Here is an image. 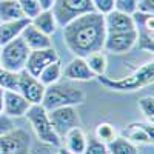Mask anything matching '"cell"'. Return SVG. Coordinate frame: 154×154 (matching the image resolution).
Masks as SVG:
<instances>
[{
  "label": "cell",
  "mask_w": 154,
  "mask_h": 154,
  "mask_svg": "<svg viewBox=\"0 0 154 154\" xmlns=\"http://www.w3.org/2000/svg\"><path fill=\"white\" fill-rule=\"evenodd\" d=\"M105 19L99 12H88L74 19L63 26V40L74 57H86L103 51L105 45Z\"/></svg>",
  "instance_id": "6da1fadb"
},
{
  "label": "cell",
  "mask_w": 154,
  "mask_h": 154,
  "mask_svg": "<svg viewBox=\"0 0 154 154\" xmlns=\"http://www.w3.org/2000/svg\"><path fill=\"white\" fill-rule=\"evenodd\" d=\"M96 79L99 80L100 85L111 89V91H119V93H130V91H137V89L152 85L154 82V63L148 62L140 68H137L134 72L130 75L122 77V79H111V77L97 75Z\"/></svg>",
  "instance_id": "7a4b0ae2"
},
{
  "label": "cell",
  "mask_w": 154,
  "mask_h": 154,
  "mask_svg": "<svg viewBox=\"0 0 154 154\" xmlns=\"http://www.w3.org/2000/svg\"><path fill=\"white\" fill-rule=\"evenodd\" d=\"M85 91L69 83H54L45 88L42 106L46 111L62 108V106H75L85 102Z\"/></svg>",
  "instance_id": "3957f363"
},
{
  "label": "cell",
  "mask_w": 154,
  "mask_h": 154,
  "mask_svg": "<svg viewBox=\"0 0 154 154\" xmlns=\"http://www.w3.org/2000/svg\"><path fill=\"white\" fill-rule=\"evenodd\" d=\"M25 116H26L29 125L32 126V130L40 142L53 145V146L62 145V139L56 134L53 125L49 122L48 111L42 105H31L28 111L25 112Z\"/></svg>",
  "instance_id": "277c9868"
},
{
  "label": "cell",
  "mask_w": 154,
  "mask_h": 154,
  "mask_svg": "<svg viewBox=\"0 0 154 154\" xmlns=\"http://www.w3.org/2000/svg\"><path fill=\"white\" fill-rule=\"evenodd\" d=\"M29 56V48L20 37L11 40L0 48V65L11 72H22Z\"/></svg>",
  "instance_id": "5b68a950"
},
{
  "label": "cell",
  "mask_w": 154,
  "mask_h": 154,
  "mask_svg": "<svg viewBox=\"0 0 154 154\" xmlns=\"http://www.w3.org/2000/svg\"><path fill=\"white\" fill-rule=\"evenodd\" d=\"M51 11L56 17L57 26L63 28L74 19L94 12V6L91 0H56Z\"/></svg>",
  "instance_id": "8992f818"
},
{
  "label": "cell",
  "mask_w": 154,
  "mask_h": 154,
  "mask_svg": "<svg viewBox=\"0 0 154 154\" xmlns=\"http://www.w3.org/2000/svg\"><path fill=\"white\" fill-rule=\"evenodd\" d=\"M48 117H49V122L53 125L56 134L60 139H63V136L69 130L80 125L79 112H77L75 106H62V108L51 109L48 111Z\"/></svg>",
  "instance_id": "52a82bcc"
},
{
  "label": "cell",
  "mask_w": 154,
  "mask_h": 154,
  "mask_svg": "<svg viewBox=\"0 0 154 154\" xmlns=\"http://www.w3.org/2000/svg\"><path fill=\"white\" fill-rule=\"evenodd\" d=\"M31 140L23 130H12L0 136V154H29Z\"/></svg>",
  "instance_id": "ba28073f"
},
{
  "label": "cell",
  "mask_w": 154,
  "mask_h": 154,
  "mask_svg": "<svg viewBox=\"0 0 154 154\" xmlns=\"http://www.w3.org/2000/svg\"><path fill=\"white\" fill-rule=\"evenodd\" d=\"M45 88L42 85V82L32 77L31 74H28L26 71L19 72V93L26 99L31 105H40L43 100V94H45Z\"/></svg>",
  "instance_id": "9c48e42d"
},
{
  "label": "cell",
  "mask_w": 154,
  "mask_h": 154,
  "mask_svg": "<svg viewBox=\"0 0 154 154\" xmlns=\"http://www.w3.org/2000/svg\"><path fill=\"white\" fill-rule=\"evenodd\" d=\"M137 43V32L126 31V32H106L103 49L111 54H125L136 46Z\"/></svg>",
  "instance_id": "30bf717a"
},
{
  "label": "cell",
  "mask_w": 154,
  "mask_h": 154,
  "mask_svg": "<svg viewBox=\"0 0 154 154\" xmlns=\"http://www.w3.org/2000/svg\"><path fill=\"white\" fill-rule=\"evenodd\" d=\"M56 60H59V54L56 53V49L53 46L46 48V49L29 51L26 65H25V71L31 74L32 77H38V74Z\"/></svg>",
  "instance_id": "8fae6325"
},
{
  "label": "cell",
  "mask_w": 154,
  "mask_h": 154,
  "mask_svg": "<svg viewBox=\"0 0 154 154\" xmlns=\"http://www.w3.org/2000/svg\"><path fill=\"white\" fill-rule=\"evenodd\" d=\"M31 103L19 91L3 89V114L8 117H22L28 111Z\"/></svg>",
  "instance_id": "7c38bea8"
},
{
  "label": "cell",
  "mask_w": 154,
  "mask_h": 154,
  "mask_svg": "<svg viewBox=\"0 0 154 154\" xmlns=\"http://www.w3.org/2000/svg\"><path fill=\"white\" fill-rule=\"evenodd\" d=\"M103 19H105L106 32H126V31H134L136 29L133 16L125 14V12L112 9L111 12L103 16Z\"/></svg>",
  "instance_id": "4fadbf2b"
},
{
  "label": "cell",
  "mask_w": 154,
  "mask_h": 154,
  "mask_svg": "<svg viewBox=\"0 0 154 154\" xmlns=\"http://www.w3.org/2000/svg\"><path fill=\"white\" fill-rule=\"evenodd\" d=\"M122 137L136 143H151L154 140L152 123H131L122 130Z\"/></svg>",
  "instance_id": "5bb4252c"
},
{
  "label": "cell",
  "mask_w": 154,
  "mask_h": 154,
  "mask_svg": "<svg viewBox=\"0 0 154 154\" xmlns=\"http://www.w3.org/2000/svg\"><path fill=\"white\" fill-rule=\"evenodd\" d=\"M62 74L69 80H77V82H88L94 79V74L88 68L86 62L83 57H74L65 68H62Z\"/></svg>",
  "instance_id": "9a60e30c"
},
{
  "label": "cell",
  "mask_w": 154,
  "mask_h": 154,
  "mask_svg": "<svg viewBox=\"0 0 154 154\" xmlns=\"http://www.w3.org/2000/svg\"><path fill=\"white\" fill-rule=\"evenodd\" d=\"M20 38L26 43V46L29 48V51H37V49H46L53 46V40L51 37L40 32L37 28H34L31 22L26 28H25L20 34Z\"/></svg>",
  "instance_id": "2e32d148"
},
{
  "label": "cell",
  "mask_w": 154,
  "mask_h": 154,
  "mask_svg": "<svg viewBox=\"0 0 154 154\" xmlns=\"http://www.w3.org/2000/svg\"><path fill=\"white\" fill-rule=\"evenodd\" d=\"M29 19H20L12 22H0V46L9 43L11 40L20 37L22 31L29 25Z\"/></svg>",
  "instance_id": "e0dca14e"
},
{
  "label": "cell",
  "mask_w": 154,
  "mask_h": 154,
  "mask_svg": "<svg viewBox=\"0 0 154 154\" xmlns=\"http://www.w3.org/2000/svg\"><path fill=\"white\" fill-rule=\"evenodd\" d=\"M86 142H88V139H86V136L82 131L80 126H75L72 130H69L62 139V143L65 145L63 148L68 149L72 154H83Z\"/></svg>",
  "instance_id": "ac0fdd59"
},
{
  "label": "cell",
  "mask_w": 154,
  "mask_h": 154,
  "mask_svg": "<svg viewBox=\"0 0 154 154\" xmlns=\"http://www.w3.org/2000/svg\"><path fill=\"white\" fill-rule=\"evenodd\" d=\"M31 25L34 28H37L40 32H43V34H46L49 37L56 32V28H57L56 17H54V14H53L51 9L40 11L34 19H31Z\"/></svg>",
  "instance_id": "d6986e66"
},
{
  "label": "cell",
  "mask_w": 154,
  "mask_h": 154,
  "mask_svg": "<svg viewBox=\"0 0 154 154\" xmlns=\"http://www.w3.org/2000/svg\"><path fill=\"white\" fill-rule=\"evenodd\" d=\"M26 19L17 0H0V22H12Z\"/></svg>",
  "instance_id": "ffe728a7"
},
{
  "label": "cell",
  "mask_w": 154,
  "mask_h": 154,
  "mask_svg": "<svg viewBox=\"0 0 154 154\" xmlns=\"http://www.w3.org/2000/svg\"><path fill=\"white\" fill-rule=\"evenodd\" d=\"M85 62L88 68L91 69V72L97 77V75H103L106 72V68H108V59H106V54L99 51V53H93L85 57Z\"/></svg>",
  "instance_id": "44dd1931"
},
{
  "label": "cell",
  "mask_w": 154,
  "mask_h": 154,
  "mask_svg": "<svg viewBox=\"0 0 154 154\" xmlns=\"http://www.w3.org/2000/svg\"><path fill=\"white\" fill-rule=\"evenodd\" d=\"M60 77H62V63H60V60H56L38 74L37 79L42 82L43 86H49V85L57 83L60 80Z\"/></svg>",
  "instance_id": "7402d4cb"
},
{
  "label": "cell",
  "mask_w": 154,
  "mask_h": 154,
  "mask_svg": "<svg viewBox=\"0 0 154 154\" xmlns=\"http://www.w3.org/2000/svg\"><path fill=\"white\" fill-rule=\"evenodd\" d=\"M106 146H108V154H139L137 146L122 136L111 140L109 143H106Z\"/></svg>",
  "instance_id": "603a6c76"
},
{
  "label": "cell",
  "mask_w": 154,
  "mask_h": 154,
  "mask_svg": "<svg viewBox=\"0 0 154 154\" xmlns=\"http://www.w3.org/2000/svg\"><path fill=\"white\" fill-rule=\"evenodd\" d=\"M0 88L5 91H19V74L2 69L0 71Z\"/></svg>",
  "instance_id": "cb8c5ba5"
},
{
  "label": "cell",
  "mask_w": 154,
  "mask_h": 154,
  "mask_svg": "<svg viewBox=\"0 0 154 154\" xmlns=\"http://www.w3.org/2000/svg\"><path fill=\"white\" fill-rule=\"evenodd\" d=\"M116 137H117V134H116V130H114V126L111 123L103 122V123H99L96 126V139L100 140V142L109 143Z\"/></svg>",
  "instance_id": "d4e9b609"
},
{
  "label": "cell",
  "mask_w": 154,
  "mask_h": 154,
  "mask_svg": "<svg viewBox=\"0 0 154 154\" xmlns=\"http://www.w3.org/2000/svg\"><path fill=\"white\" fill-rule=\"evenodd\" d=\"M20 8H22V12H23V16L26 17V19H34L38 12H40V5H38L37 0H17Z\"/></svg>",
  "instance_id": "484cf974"
},
{
  "label": "cell",
  "mask_w": 154,
  "mask_h": 154,
  "mask_svg": "<svg viewBox=\"0 0 154 154\" xmlns=\"http://www.w3.org/2000/svg\"><path fill=\"white\" fill-rule=\"evenodd\" d=\"M139 108L142 111V114L145 116V119L148 120V123H152L154 120V99L152 96H146L139 100Z\"/></svg>",
  "instance_id": "4316f807"
},
{
  "label": "cell",
  "mask_w": 154,
  "mask_h": 154,
  "mask_svg": "<svg viewBox=\"0 0 154 154\" xmlns=\"http://www.w3.org/2000/svg\"><path fill=\"white\" fill-rule=\"evenodd\" d=\"M83 154H108V146L97 139H89L86 142Z\"/></svg>",
  "instance_id": "83f0119b"
},
{
  "label": "cell",
  "mask_w": 154,
  "mask_h": 154,
  "mask_svg": "<svg viewBox=\"0 0 154 154\" xmlns=\"http://www.w3.org/2000/svg\"><path fill=\"white\" fill-rule=\"evenodd\" d=\"M137 2L139 0H114V9L131 16L137 11Z\"/></svg>",
  "instance_id": "f1b7e54d"
},
{
  "label": "cell",
  "mask_w": 154,
  "mask_h": 154,
  "mask_svg": "<svg viewBox=\"0 0 154 154\" xmlns=\"http://www.w3.org/2000/svg\"><path fill=\"white\" fill-rule=\"evenodd\" d=\"M91 2H93L94 11L102 16L108 14V12L114 9V0H91Z\"/></svg>",
  "instance_id": "f546056e"
},
{
  "label": "cell",
  "mask_w": 154,
  "mask_h": 154,
  "mask_svg": "<svg viewBox=\"0 0 154 154\" xmlns=\"http://www.w3.org/2000/svg\"><path fill=\"white\" fill-rule=\"evenodd\" d=\"M12 130H14V123H12L11 117H8L5 114H0V136H5Z\"/></svg>",
  "instance_id": "4dcf8cb0"
},
{
  "label": "cell",
  "mask_w": 154,
  "mask_h": 154,
  "mask_svg": "<svg viewBox=\"0 0 154 154\" xmlns=\"http://www.w3.org/2000/svg\"><path fill=\"white\" fill-rule=\"evenodd\" d=\"M137 11L143 14L154 16V0H139L137 2Z\"/></svg>",
  "instance_id": "1f68e13d"
},
{
  "label": "cell",
  "mask_w": 154,
  "mask_h": 154,
  "mask_svg": "<svg viewBox=\"0 0 154 154\" xmlns=\"http://www.w3.org/2000/svg\"><path fill=\"white\" fill-rule=\"evenodd\" d=\"M37 2H38V5H40V9H42V11H46V9L53 8V5H54L56 0H37Z\"/></svg>",
  "instance_id": "d6a6232c"
},
{
  "label": "cell",
  "mask_w": 154,
  "mask_h": 154,
  "mask_svg": "<svg viewBox=\"0 0 154 154\" xmlns=\"http://www.w3.org/2000/svg\"><path fill=\"white\" fill-rule=\"evenodd\" d=\"M0 114H3V89L0 88Z\"/></svg>",
  "instance_id": "836d02e7"
},
{
  "label": "cell",
  "mask_w": 154,
  "mask_h": 154,
  "mask_svg": "<svg viewBox=\"0 0 154 154\" xmlns=\"http://www.w3.org/2000/svg\"><path fill=\"white\" fill-rule=\"evenodd\" d=\"M59 154H72V152H69V151L65 149V148H60V149H59Z\"/></svg>",
  "instance_id": "e575fe53"
},
{
  "label": "cell",
  "mask_w": 154,
  "mask_h": 154,
  "mask_svg": "<svg viewBox=\"0 0 154 154\" xmlns=\"http://www.w3.org/2000/svg\"><path fill=\"white\" fill-rule=\"evenodd\" d=\"M2 69H3V68H2V65H0V71H2Z\"/></svg>",
  "instance_id": "d590c367"
},
{
  "label": "cell",
  "mask_w": 154,
  "mask_h": 154,
  "mask_svg": "<svg viewBox=\"0 0 154 154\" xmlns=\"http://www.w3.org/2000/svg\"><path fill=\"white\" fill-rule=\"evenodd\" d=\"M0 48H2V46H0Z\"/></svg>",
  "instance_id": "8d00e7d4"
}]
</instances>
